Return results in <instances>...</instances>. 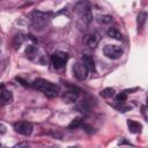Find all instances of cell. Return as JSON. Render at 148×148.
Here are the masks:
<instances>
[{"instance_id": "17", "label": "cell", "mask_w": 148, "mask_h": 148, "mask_svg": "<svg viewBox=\"0 0 148 148\" xmlns=\"http://www.w3.org/2000/svg\"><path fill=\"white\" fill-rule=\"evenodd\" d=\"M119 112H121V113H125V112H127V111H130L131 109H132V106L131 105H127V104H124V103H119V105H117V106H114Z\"/></svg>"}, {"instance_id": "3", "label": "cell", "mask_w": 148, "mask_h": 148, "mask_svg": "<svg viewBox=\"0 0 148 148\" xmlns=\"http://www.w3.org/2000/svg\"><path fill=\"white\" fill-rule=\"evenodd\" d=\"M67 59H68V54L66 52H62V51H56L51 56V61H52V65L56 69L62 68L65 66V64L67 62Z\"/></svg>"}, {"instance_id": "18", "label": "cell", "mask_w": 148, "mask_h": 148, "mask_svg": "<svg viewBox=\"0 0 148 148\" xmlns=\"http://www.w3.org/2000/svg\"><path fill=\"white\" fill-rule=\"evenodd\" d=\"M97 21L99 23H105L106 24V23H111L112 22V17L110 15H102V16H98Z\"/></svg>"}, {"instance_id": "10", "label": "cell", "mask_w": 148, "mask_h": 148, "mask_svg": "<svg viewBox=\"0 0 148 148\" xmlns=\"http://www.w3.org/2000/svg\"><path fill=\"white\" fill-rule=\"evenodd\" d=\"M127 126H128V130L131 133H140L142 130V125L135 120H132V119L127 120Z\"/></svg>"}, {"instance_id": "12", "label": "cell", "mask_w": 148, "mask_h": 148, "mask_svg": "<svg viewBox=\"0 0 148 148\" xmlns=\"http://www.w3.org/2000/svg\"><path fill=\"white\" fill-rule=\"evenodd\" d=\"M108 36L113 38V39H117V40H121L123 39V35L120 34V31L114 28V27H111L109 30H108Z\"/></svg>"}, {"instance_id": "20", "label": "cell", "mask_w": 148, "mask_h": 148, "mask_svg": "<svg viewBox=\"0 0 148 148\" xmlns=\"http://www.w3.org/2000/svg\"><path fill=\"white\" fill-rule=\"evenodd\" d=\"M23 40H24V38L22 37V35H16V36L14 37V46H15V47L20 46Z\"/></svg>"}, {"instance_id": "6", "label": "cell", "mask_w": 148, "mask_h": 148, "mask_svg": "<svg viewBox=\"0 0 148 148\" xmlns=\"http://www.w3.org/2000/svg\"><path fill=\"white\" fill-rule=\"evenodd\" d=\"M32 124L29 123V121H18V123H15L14 124V130L15 132L22 134V135H30L32 133Z\"/></svg>"}, {"instance_id": "15", "label": "cell", "mask_w": 148, "mask_h": 148, "mask_svg": "<svg viewBox=\"0 0 148 148\" xmlns=\"http://www.w3.org/2000/svg\"><path fill=\"white\" fill-rule=\"evenodd\" d=\"M82 123H83V118L82 117H76L71 121V124L68 125V128H76V127L81 126Z\"/></svg>"}, {"instance_id": "14", "label": "cell", "mask_w": 148, "mask_h": 148, "mask_svg": "<svg viewBox=\"0 0 148 148\" xmlns=\"http://www.w3.org/2000/svg\"><path fill=\"white\" fill-rule=\"evenodd\" d=\"M138 20V25L141 28V27H143V24L146 23V21H147V13L146 12H140L139 14H138V17H136Z\"/></svg>"}, {"instance_id": "13", "label": "cell", "mask_w": 148, "mask_h": 148, "mask_svg": "<svg viewBox=\"0 0 148 148\" xmlns=\"http://www.w3.org/2000/svg\"><path fill=\"white\" fill-rule=\"evenodd\" d=\"M114 92H116V90H114L113 88L109 87V88H105V89H103V90L99 92V95H101L103 98H110V97L114 96Z\"/></svg>"}, {"instance_id": "22", "label": "cell", "mask_w": 148, "mask_h": 148, "mask_svg": "<svg viewBox=\"0 0 148 148\" xmlns=\"http://www.w3.org/2000/svg\"><path fill=\"white\" fill-rule=\"evenodd\" d=\"M141 112H142L143 117H145V118H147V117H146V106H145V105H142V106H141Z\"/></svg>"}, {"instance_id": "16", "label": "cell", "mask_w": 148, "mask_h": 148, "mask_svg": "<svg viewBox=\"0 0 148 148\" xmlns=\"http://www.w3.org/2000/svg\"><path fill=\"white\" fill-rule=\"evenodd\" d=\"M37 51H38V50H37L36 46L30 45V46L27 47V50H25V54H27V57H29V58H34V56H36Z\"/></svg>"}, {"instance_id": "5", "label": "cell", "mask_w": 148, "mask_h": 148, "mask_svg": "<svg viewBox=\"0 0 148 148\" xmlns=\"http://www.w3.org/2000/svg\"><path fill=\"white\" fill-rule=\"evenodd\" d=\"M73 73L75 75V77L79 80V81H83L86 80L87 75H88V69L87 67L82 64V61H76L74 65H73Z\"/></svg>"}, {"instance_id": "4", "label": "cell", "mask_w": 148, "mask_h": 148, "mask_svg": "<svg viewBox=\"0 0 148 148\" xmlns=\"http://www.w3.org/2000/svg\"><path fill=\"white\" fill-rule=\"evenodd\" d=\"M103 53L110 59H118L123 56V50L117 45H105L103 49Z\"/></svg>"}, {"instance_id": "19", "label": "cell", "mask_w": 148, "mask_h": 148, "mask_svg": "<svg viewBox=\"0 0 148 148\" xmlns=\"http://www.w3.org/2000/svg\"><path fill=\"white\" fill-rule=\"evenodd\" d=\"M126 99H127V94H126L125 91L119 92L118 95H116V101H117L118 103H124Z\"/></svg>"}, {"instance_id": "11", "label": "cell", "mask_w": 148, "mask_h": 148, "mask_svg": "<svg viewBox=\"0 0 148 148\" xmlns=\"http://www.w3.org/2000/svg\"><path fill=\"white\" fill-rule=\"evenodd\" d=\"M77 98H79V94L75 92L74 90H73V91H66V92L62 95V101H64L65 103H73V102H75Z\"/></svg>"}, {"instance_id": "23", "label": "cell", "mask_w": 148, "mask_h": 148, "mask_svg": "<svg viewBox=\"0 0 148 148\" xmlns=\"http://www.w3.org/2000/svg\"><path fill=\"white\" fill-rule=\"evenodd\" d=\"M0 147H1V143H0Z\"/></svg>"}, {"instance_id": "21", "label": "cell", "mask_w": 148, "mask_h": 148, "mask_svg": "<svg viewBox=\"0 0 148 148\" xmlns=\"http://www.w3.org/2000/svg\"><path fill=\"white\" fill-rule=\"evenodd\" d=\"M16 81L21 82V84H22V86H24V87H28V86H29V84H28V82H27L25 80H23L22 77H18V76H17V77H16Z\"/></svg>"}, {"instance_id": "2", "label": "cell", "mask_w": 148, "mask_h": 148, "mask_svg": "<svg viewBox=\"0 0 148 148\" xmlns=\"http://www.w3.org/2000/svg\"><path fill=\"white\" fill-rule=\"evenodd\" d=\"M32 87L42 92H44L49 97H57L59 95V87L47 80L44 79H36L32 82Z\"/></svg>"}, {"instance_id": "8", "label": "cell", "mask_w": 148, "mask_h": 148, "mask_svg": "<svg viewBox=\"0 0 148 148\" xmlns=\"http://www.w3.org/2000/svg\"><path fill=\"white\" fill-rule=\"evenodd\" d=\"M14 101V96L12 94V91L9 90H2L0 94V105H8L10 103H13Z\"/></svg>"}, {"instance_id": "9", "label": "cell", "mask_w": 148, "mask_h": 148, "mask_svg": "<svg viewBox=\"0 0 148 148\" xmlns=\"http://www.w3.org/2000/svg\"><path fill=\"white\" fill-rule=\"evenodd\" d=\"M81 61L87 67L88 72H95L96 71V68H95V61H94V59H92L91 56H89V54L82 56V60Z\"/></svg>"}, {"instance_id": "1", "label": "cell", "mask_w": 148, "mask_h": 148, "mask_svg": "<svg viewBox=\"0 0 148 148\" xmlns=\"http://www.w3.org/2000/svg\"><path fill=\"white\" fill-rule=\"evenodd\" d=\"M75 13L79 15V27L80 29H87L89 23L92 20V14L90 12L89 5L87 1H80L75 5Z\"/></svg>"}, {"instance_id": "7", "label": "cell", "mask_w": 148, "mask_h": 148, "mask_svg": "<svg viewBox=\"0 0 148 148\" xmlns=\"http://www.w3.org/2000/svg\"><path fill=\"white\" fill-rule=\"evenodd\" d=\"M99 40H101V35H99L97 31L87 35V36H86V39H84V42H86V43L88 44V46H90L91 49H95V47L98 45Z\"/></svg>"}]
</instances>
